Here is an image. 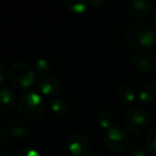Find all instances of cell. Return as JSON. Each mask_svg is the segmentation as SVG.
<instances>
[{
	"label": "cell",
	"instance_id": "cell-8",
	"mask_svg": "<svg viewBox=\"0 0 156 156\" xmlns=\"http://www.w3.org/2000/svg\"><path fill=\"white\" fill-rule=\"evenodd\" d=\"M16 104V94L10 87H0V113H8Z\"/></svg>",
	"mask_w": 156,
	"mask_h": 156
},
{
	"label": "cell",
	"instance_id": "cell-13",
	"mask_svg": "<svg viewBox=\"0 0 156 156\" xmlns=\"http://www.w3.org/2000/svg\"><path fill=\"white\" fill-rule=\"evenodd\" d=\"M117 96L119 102L122 105H125V106L132 105L137 98L135 90L129 83H123V85L119 86L117 90Z\"/></svg>",
	"mask_w": 156,
	"mask_h": 156
},
{
	"label": "cell",
	"instance_id": "cell-2",
	"mask_svg": "<svg viewBox=\"0 0 156 156\" xmlns=\"http://www.w3.org/2000/svg\"><path fill=\"white\" fill-rule=\"evenodd\" d=\"M17 104L19 111L30 120H38L45 113L44 101L36 92H26L21 94Z\"/></svg>",
	"mask_w": 156,
	"mask_h": 156
},
{
	"label": "cell",
	"instance_id": "cell-7",
	"mask_svg": "<svg viewBox=\"0 0 156 156\" xmlns=\"http://www.w3.org/2000/svg\"><path fill=\"white\" fill-rule=\"evenodd\" d=\"M152 9V2L149 0H132L127 3L126 12L133 18L144 19L150 15Z\"/></svg>",
	"mask_w": 156,
	"mask_h": 156
},
{
	"label": "cell",
	"instance_id": "cell-5",
	"mask_svg": "<svg viewBox=\"0 0 156 156\" xmlns=\"http://www.w3.org/2000/svg\"><path fill=\"white\" fill-rule=\"evenodd\" d=\"M105 143L114 152H124L129 146V138L124 129L118 126H112L105 133Z\"/></svg>",
	"mask_w": 156,
	"mask_h": 156
},
{
	"label": "cell",
	"instance_id": "cell-27",
	"mask_svg": "<svg viewBox=\"0 0 156 156\" xmlns=\"http://www.w3.org/2000/svg\"><path fill=\"white\" fill-rule=\"evenodd\" d=\"M154 70H155V71H156V63H155V69H154Z\"/></svg>",
	"mask_w": 156,
	"mask_h": 156
},
{
	"label": "cell",
	"instance_id": "cell-22",
	"mask_svg": "<svg viewBox=\"0 0 156 156\" xmlns=\"http://www.w3.org/2000/svg\"><path fill=\"white\" fill-rule=\"evenodd\" d=\"M8 140V133H6L5 128L0 125V146H3Z\"/></svg>",
	"mask_w": 156,
	"mask_h": 156
},
{
	"label": "cell",
	"instance_id": "cell-25",
	"mask_svg": "<svg viewBox=\"0 0 156 156\" xmlns=\"http://www.w3.org/2000/svg\"><path fill=\"white\" fill-rule=\"evenodd\" d=\"M88 156H105V155H103L102 153L97 152V153H93V154H89Z\"/></svg>",
	"mask_w": 156,
	"mask_h": 156
},
{
	"label": "cell",
	"instance_id": "cell-16",
	"mask_svg": "<svg viewBox=\"0 0 156 156\" xmlns=\"http://www.w3.org/2000/svg\"><path fill=\"white\" fill-rule=\"evenodd\" d=\"M97 121H98L101 128L106 129L107 131V129H109L113 126V122H114L113 113L109 112L106 109L100 110L98 112V115H97Z\"/></svg>",
	"mask_w": 156,
	"mask_h": 156
},
{
	"label": "cell",
	"instance_id": "cell-24",
	"mask_svg": "<svg viewBox=\"0 0 156 156\" xmlns=\"http://www.w3.org/2000/svg\"><path fill=\"white\" fill-rule=\"evenodd\" d=\"M105 3V1H103V0H96V1H93V4H94V6H101V4Z\"/></svg>",
	"mask_w": 156,
	"mask_h": 156
},
{
	"label": "cell",
	"instance_id": "cell-18",
	"mask_svg": "<svg viewBox=\"0 0 156 156\" xmlns=\"http://www.w3.org/2000/svg\"><path fill=\"white\" fill-rule=\"evenodd\" d=\"M49 69H50V63L47 59L41 58L35 62L34 70L37 73H46V72L49 71Z\"/></svg>",
	"mask_w": 156,
	"mask_h": 156
},
{
	"label": "cell",
	"instance_id": "cell-12",
	"mask_svg": "<svg viewBox=\"0 0 156 156\" xmlns=\"http://www.w3.org/2000/svg\"><path fill=\"white\" fill-rule=\"evenodd\" d=\"M138 98L144 104H151L156 101V81L149 80L139 88Z\"/></svg>",
	"mask_w": 156,
	"mask_h": 156
},
{
	"label": "cell",
	"instance_id": "cell-20",
	"mask_svg": "<svg viewBox=\"0 0 156 156\" xmlns=\"http://www.w3.org/2000/svg\"><path fill=\"white\" fill-rule=\"evenodd\" d=\"M149 150L146 146H136L132 149L131 156H148Z\"/></svg>",
	"mask_w": 156,
	"mask_h": 156
},
{
	"label": "cell",
	"instance_id": "cell-3",
	"mask_svg": "<svg viewBox=\"0 0 156 156\" xmlns=\"http://www.w3.org/2000/svg\"><path fill=\"white\" fill-rule=\"evenodd\" d=\"M149 122V113L144 107L132 106L127 109L124 118L125 128L133 135L140 134L146 129Z\"/></svg>",
	"mask_w": 156,
	"mask_h": 156
},
{
	"label": "cell",
	"instance_id": "cell-23",
	"mask_svg": "<svg viewBox=\"0 0 156 156\" xmlns=\"http://www.w3.org/2000/svg\"><path fill=\"white\" fill-rule=\"evenodd\" d=\"M0 156H11L9 151L4 150V149H0Z\"/></svg>",
	"mask_w": 156,
	"mask_h": 156
},
{
	"label": "cell",
	"instance_id": "cell-15",
	"mask_svg": "<svg viewBox=\"0 0 156 156\" xmlns=\"http://www.w3.org/2000/svg\"><path fill=\"white\" fill-rule=\"evenodd\" d=\"M50 108H51L52 113L58 118L65 117L69 111V106H68L67 102L61 100V98H56V100L52 101L50 104Z\"/></svg>",
	"mask_w": 156,
	"mask_h": 156
},
{
	"label": "cell",
	"instance_id": "cell-1",
	"mask_svg": "<svg viewBox=\"0 0 156 156\" xmlns=\"http://www.w3.org/2000/svg\"><path fill=\"white\" fill-rule=\"evenodd\" d=\"M125 40L135 51H144L151 48L156 42L154 28L144 21H135L129 25L125 31Z\"/></svg>",
	"mask_w": 156,
	"mask_h": 156
},
{
	"label": "cell",
	"instance_id": "cell-4",
	"mask_svg": "<svg viewBox=\"0 0 156 156\" xmlns=\"http://www.w3.org/2000/svg\"><path fill=\"white\" fill-rule=\"evenodd\" d=\"M9 77L12 83L18 89H28L34 83V72L23 62H15L9 69Z\"/></svg>",
	"mask_w": 156,
	"mask_h": 156
},
{
	"label": "cell",
	"instance_id": "cell-26",
	"mask_svg": "<svg viewBox=\"0 0 156 156\" xmlns=\"http://www.w3.org/2000/svg\"><path fill=\"white\" fill-rule=\"evenodd\" d=\"M153 23H154V25L156 26V10L154 11V13H153Z\"/></svg>",
	"mask_w": 156,
	"mask_h": 156
},
{
	"label": "cell",
	"instance_id": "cell-11",
	"mask_svg": "<svg viewBox=\"0 0 156 156\" xmlns=\"http://www.w3.org/2000/svg\"><path fill=\"white\" fill-rule=\"evenodd\" d=\"M132 63L142 74H150L155 69V64L152 59L139 52L132 55Z\"/></svg>",
	"mask_w": 156,
	"mask_h": 156
},
{
	"label": "cell",
	"instance_id": "cell-10",
	"mask_svg": "<svg viewBox=\"0 0 156 156\" xmlns=\"http://www.w3.org/2000/svg\"><path fill=\"white\" fill-rule=\"evenodd\" d=\"M38 88L45 95H56L61 91V83L53 76H44L39 79Z\"/></svg>",
	"mask_w": 156,
	"mask_h": 156
},
{
	"label": "cell",
	"instance_id": "cell-9",
	"mask_svg": "<svg viewBox=\"0 0 156 156\" xmlns=\"http://www.w3.org/2000/svg\"><path fill=\"white\" fill-rule=\"evenodd\" d=\"M8 131L11 133V135L14 136L15 138L25 137L29 131V123L23 118L19 117H13L6 123Z\"/></svg>",
	"mask_w": 156,
	"mask_h": 156
},
{
	"label": "cell",
	"instance_id": "cell-19",
	"mask_svg": "<svg viewBox=\"0 0 156 156\" xmlns=\"http://www.w3.org/2000/svg\"><path fill=\"white\" fill-rule=\"evenodd\" d=\"M15 156H41V153L34 148H30V146H26L20 150L17 151Z\"/></svg>",
	"mask_w": 156,
	"mask_h": 156
},
{
	"label": "cell",
	"instance_id": "cell-21",
	"mask_svg": "<svg viewBox=\"0 0 156 156\" xmlns=\"http://www.w3.org/2000/svg\"><path fill=\"white\" fill-rule=\"evenodd\" d=\"M9 77V71L3 63H0V86L5 82L6 78Z\"/></svg>",
	"mask_w": 156,
	"mask_h": 156
},
{
	"label": "cell",
	"instance_id": "cell-14",
	"mask_svg": "<svg viewBox=\"0 0 156 156\" xmlns=\"http://www.w3.org/2000/svg\"><path fill=\"white\" fill-rule=\"evenodd\" d=\"M90 2L88 0H65V6L69 11L76 14L84 13L89 8Z\"/></svg>",
	"mask_w": 156,
	"mask_h": 156
},
{
	"label": "cell",
	"instance_id": "cell-6",
	"mask_svg": "<svg viewBox=\"0 0 156 156\" xmlns=\"http://www.w3.org/2000/svg\"><path fill=\"white\" fill-rule=\"evenodd\" d=\"M67 146L69 153L73 156H86L91 149L90 140L81 133H76L70 136Z\"/></svg>",
	"mask_w": 156,
	"mask_h": 156
},
{
	"label": "cell",
	"instance_id": "cell-17",
	"mask_svg": "<svg viewBox=\"0 0 156 156\" xmlns=\"http://www.w3.org/2000/svg\"><path fill=\"white\" fill-rule=\"evenodd\" d=\"M146 146L149 152L156 154V126L149 129L146 137Z\"/></svg>",
	"mask_w": 156,
	"mask_h": 156
}]
</instances>
